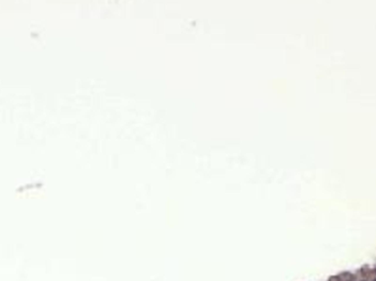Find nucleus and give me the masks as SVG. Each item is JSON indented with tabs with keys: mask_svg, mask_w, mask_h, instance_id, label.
I'll return each instance as SVG.
<instances>
[{
	"mask_svg": "<svg viewBox=\"0 0 376 281\" xmlns=\"http://www.w3.org/2000/svg\"><path fill=\"white\" fill-rule=\"evenodd\" d=\"M373 281H376V279H375V280H373Z\"/></svg>",
	"mask_w": 376,
	"mask_h": 281,
	"instance_id": "f257e3e1",
	"label": "nucleus"
},
{
	"mask_svg": "<svg viewBox=\"0 0 376 281\" xmlns=\"http://www.w3.org/2000/svg\"><path fill=\"white\" fill-rule=\"evenodd\" d=\"M363 281H365V280H363Z\"/></svg>",
	"mask_w": 376,
	"mask_h": 281,
	"instance_id": "f03ea898",
	"label": "nucleus"
}]
</instances>
